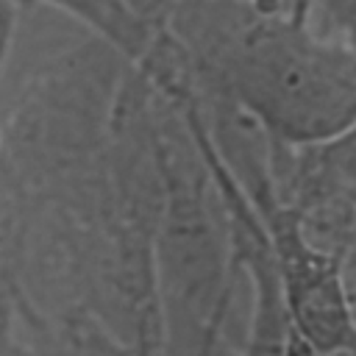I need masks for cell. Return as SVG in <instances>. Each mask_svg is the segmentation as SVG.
<instances>
[{"label":"cell","instance_id":"cell-1","mask_svg":"<svg viewBox=\"0 0 356 356\" xmlns=\"http://www.w3.org/2000/svg\"><path fill=\"white\" fill-rule=\"evenodd\" d=\"M170 31L197 83L278 142L325 145L356 122V47L317 33L292 0H181Z\"/></svg>","mask_w":356,"mask_h":356},{"label":"cell","instance_id":"cell-2","mask_svg":"<svg viewBox=\"0 0 356 356\" xmlns=\"http://www.w3.org/2000/svg\"><path fill=\"white\" fill-rule=\"evenodd\" d=\"M250 203L273 248L292 334L317 356L356 350V300L342 256L309 234L300 211L278 189Z\"/></svg>","mask_w":356,"mask_h":356},{"label":"cell","instance_id":"cell-3","mask_svg":"<svg viewBox=\"0 0 356 356\" xmlns=\"http://www.w3.org/2000/svg\"><path fill=\"white\" fill-rule=\"evenodd\" d=\"M284 192H334L356 203V122L334 142L295 147L281 156Z\"/></svg>","mask_w":356,"mask_h":356},{"label":"cell","instance_id":"cell-4","mask_svg":"<svg viewBox=\"0 0 356 356\" xmlns=\"http://www.w3.org/2000/svg\"><path fill=\"white\" fill-rule=\"evenodd\" d=\"M39 3H50L72 14L95 33H100L108 44H114V50L122 53L131 64H139L156 44L159 33L164 31L147 22L128 0H39Z\"/></svg>","mask_w":356,"mask_h":356},{"label":"cell","instance_id":"cell-5","mask_svg":"<svg viewBox=\"0 0 356 356\" xmlns=\"http://www.w3.org/2000/svg\"><path fill=\"white\" fill-rule=\"evenodd\" d=\"M289 342H267L248 337L245 339H231L225 328L209 339V345L200 350V356H286Z\"/></svg>","mask_w":356,"mask_h":356}]
</instances>
